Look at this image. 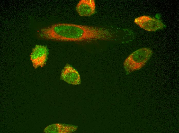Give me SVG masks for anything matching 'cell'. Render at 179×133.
<instances>
[{"mask_svg": "<svg viewBox=\"0 0 179 133\" xmlns=\"http://www.w3.org/2000/svg\"><path fill=\"white\" fill-rule=\"evenodd\" d=\"M95 4L94 0H81L78 3L76 10L80 16H90L95 12Z\"/></svg>", "mask_w": 179, "mask_h": 133, "instance_id": "obj_6", "label": "cell"}, {"mask_svg": "<svg viewBox=\"0 0 179 133\" xmlns=\"http://www.w3.org/2000/svg\"><path fill=\"white\" fill-rule=\"evenodd\" d=\"M40 37L48 39L65 41L106 40L112 34L99 27L68 23H58L41 29Z\"/></svg>", "mask_w": 179, "mask_h": 133, "instance_id": "obj_1", "label": "cell"}, {"mask_svg": "<svg viewBox=\"0 0 179 133\" xmlns=\"http://www.w3.org/2000/svg\"><path fill=\"white\" fill-rule=\"evenodd\" d=\"M153 52L149 48L138 49L131 54L126 59L123 64L127 74L138 70L143 67L150 59Z\"/></svg>", "mask_w": 179, "mask_h": 133, "instance_id": "obj_2", "label": "cell"}, {"mask_svg": "<svg viewBox=\"0 0 179 133\" xmlns=\"http://www.w3.org/2000/svg\"><path fill=\"white\" fill-rule=\"evenodd\" d=\"M134 22L145 30L155 31L165 27L159 19L149 16L144 15L136 18Z\"/></svg>", "mask_w": 179, "mask_h": 133, "instance_id": "obj_4", "label": "cell"}, {"mask_svg": "<svg viewBox=\"0 0 179 133\" xmlns=\"http://www.w3.org/2000/svg\"><path fill=\"white\" fill-rule=\"evenodd\" d=\"M77 129L76 126L64 124H55L50 125L44 130L46 133H69L74 132Z\"/></svg>", "mask_w": 179, "mask_h": 133, "instance_id": "obj_7", "label": "cell"}, {"mask_svg": "<svg viewBox=\"0 0 179 133\" xmlns=\"http://www.w3.org/2000/svg\"><path fill=\"white\" fill-rule=\"evenodd\" d=\"M48 54L49 51L47 46L36 45L30 55V59L33 67L37 69L44 66L46 64Z\"/></svg>", "mask_w": 179, "mask_h": 133, "instance_id": "obj_3", "label": "cell"}, {"mask_svg": "<svg viewBox=\"0 0 179 133\" xmlns=\"http://www.w3.org/2000/svg\"><path fill=\"white\" fill-rule=\"evenodd\" d=\"M60 79L69 84L73 85H79L81 83L80 77L78 72L68 64L62 70Z\"/></svg>", "mask_w": 179, "mask_h": 133, "instance_id": "obj_5", "label": "cell"}]
</instances>
